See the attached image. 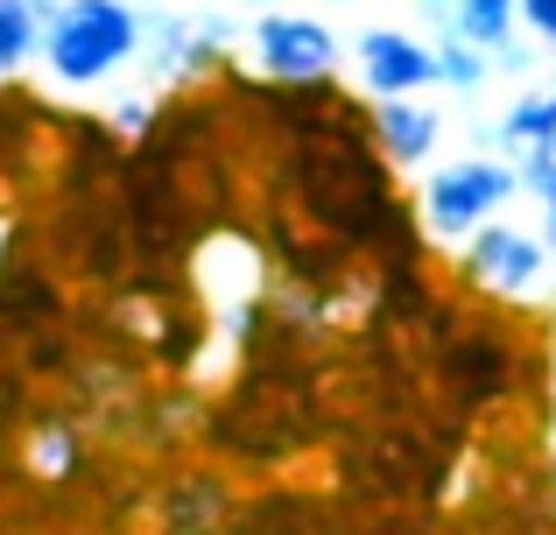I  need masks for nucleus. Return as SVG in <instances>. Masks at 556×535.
<instances>
[{
	"label": "nucleus",
	"instance_id": "obj_1",
	"mask_svg": "<svg viewBox=\"0 0 556 535\" xmlns=\"http://www.w3.org/2000/svg\"><path fill=\"white\" fill-rule=\"evenodd\" d=\"M141 42H149V14L135 0H64L42 28L36 64L56 92H99L127 64H141Z\"/></svg>",
	"mask_w": 556,
	"mask_h": 535
},
{
	"label": "nucleus",
	"instance_id": "obj_2",
	"mask_svg": "<svg viewBox=\"0 0 556 535\" xmlns=\"http://www.w3.org/2000/svg\"><path fill=\"white\" fill-rule=\"evenodd\" d=\"M521 198L515 163L507 155H451L444 169H422L416 219L437 247H465L472 233H486L493 219H507V205Z\"/></svg>",
	"mask_w": 556,
	"mask_h": 535
},
{
	"label": "nucleus",
	"instance_id": "obj_3",
	"mask_svg": "<svg viewBox=\"0 0 556 535\" xmlns=\"http://www.w3.org/2000/svg\"><path fill=\"white\" fill-rule=\"evenodd\" d=\"M247 56H254L261 78L275 85H317L345 64V36L317 14H296V8H275V14H254L247 22Z\"/></svg>",
	"mask_w": 556,
	"mask_h": 535
},
{
	"label": "nucleus",
	"instance_id": "obj_4",
	"mask_svg": "<svg viewBox=\"0 0 556 535\" xmlns=\"http://www.w3.org/2000/svg\"><path fill=\"white\" fill-rule=\"evenodd\" d=\"M458 268H465V282H472L479 296L529 303V296H543V282H549V247H543V233H529V226L493 219L486 233H472L458 247Z\"/></svg>",
	"mask_w": 556,
	"mask_h": 535
},
{
	"label": "nucleus",
	"instance_id": "obj_5",
	"mask_svg": "<svg viewBox=\"0 0 556 535\" xmlns=\"http://www.w3.org/2000/svg\"><path fill=\"white\" fill-rule=\"evenodd\" d=\"M240 36H247V28L232 22V14H204V22H190V14H149V42H141V64H149V78H155V85H177V78H190L198 64L226 56Z\"/></svg>",
	"mask_w": 556,
	"mask_h": 535
},
{
	"label": "nucleus",
	"instance_id": "obj_6",
	"mask_svg": "<svg viewBox=\"0 0 556 535\" xmlns=\"http://www.w3.org/2000/svg\"><path fill=\"white\" fill-rule=\"evenodd\" d=\"M353 71L367 99H416V92H430V42L394 22H374L353 36Z\"/></svg>",
	"mask_w": 556,
	"mask_h": 535
},
{
	"label": "nucleus",
	"instance_id": "obj_7",
	"mask_svg": "<svg viewBox=\"0 0 556 535\" xmlns=\"http://www.w3.org/2000/svg\"><path fill=\"white\" fill-rule=\"evenodd\" d=\"M374 141L394 169H430L444 141V106L437 99H374Z\"/></svg>",
	"mask_w": 556,
	"mask_h": 535
},
{
	"label": "nucleus",
	"instance_id": "obj_8",
	"mask_svg": "<svg viewBox=\"0 0 556 535\" xmlns=\"http://www.w3.org/2000/svg\"><path fill=\"white\" fill-rule=\"evenodd\" d=\"M493 149H501L507 163L529 155V149H556V85H529V92H521L493 127H479L472 155H493Z\"/></svg>",
	"mask_w": 556,
	"mask_h": 535
},
{
	"label": "nucleus",
	"instance_id": "obj_9",
	"mask_svg": "<svg viewBox=\"0 0 556 535\" xmlns=\"http://www.w3.org/2000/svg\"><path fill=\"white\" fill-rule=\"evenodd\" d=\"M64 0H0V85H14L22 71H36L42 28L56 22Z\"/></svg>",
	"mask_w": 556,
	"mask_h": 535
},
{
	"label": "nucleus",
	"instance_id": "obj_10",
	"mask_svg": "<svg viewBox=\"0 0 556 535\" xmlns=\"http://www.w3.org/2000/svg\"><path fill=\"white\" fill-rule=\"evenodd\" d=\"M437 22H444V36H458L479 56H493L507 36H521V0H451Z\"/></svg>",
	"mask_w": 556,
	"mask_h": 535
},
{
	"label": "nucleus",
	"instance_id": "obj_11",
	"mask_svg": "<svg viewBox=\"0 0 556 535\" xmlns=\"http://www.w3.org/2000/svg\"><path fill=\"white\" fill-rule=\"evenodd\" d=\"M430 85H437V92H451V99H479V92L493 85V64L472 50V42L437 36V42H430Z\"/></svg>",
	"mask_w": 556,
	"mask_h": 535
},
{
	"label": "nucleus",
	"instance_id": "obj_12",
	"mask_svg": "<svg viewBox=\"0 0 556 535\" xmlns=\"http://www.w3.org/2000/svg\"><path fill=\"white\" fill-rule=\"evenodd\" d=\"M515 183H521V198H535V205H556V149L515 155Z\"/></svg>",
	"mask_w": 556,
	"mask_h": 535
},
{
	"label": "nucleus",
	"instance_id": "obj_13",
	"mask_svg": "<svg viewBox=\"0 0 556 535\" xmlns=\"http://www.w3.org/2000/svg\"><path fill=\"white\" fill-rule=\"evenodd\" d=\"M155 120H163V99H155V92H127L121 106H113V135H127V141L149 135Z\"/></svg>",
	"mask_w": 556,
	"mask_h": 535
},
{
	"label": "nucleus",
	"instance_id": "obj_14",
	"mask_svg": "<svg viewBox=\"0 0 556 535\" xmlns=\"http://www.w3.org/2000/svg\"><path fill=\"white\" fill-rule=\"evenodd\" d=\"M535 56H543V50H535V36H507L501 50L486 56V64H493V78H501V71H507V78H529V71H535Z\"/></svg>",
	"mask_w": 556,
	"mask_h": 535
},
{
	"label": "nucleus",
	"instance_id": "obj_15",
	"mask_svg": "<svg viewBox=\"0 0 556 535\" xmlns=\"http://www.w3.org/2000/svg\"><path fill=\"white\" fill-rule=\"evenodd\" d=\"M521 36H535V42L556 50V0H521Z\"/></svg>",
	"mask_w": 556,
	"mask_h": 535
},
{
	"label": "nucleus",
	"instance_id": "obj_16",
	"mask_svg": "<svg viewBox=\"0 0 556 535\" xmlns=\"http://www.w3.org/2000/svg\"><path fill=\"white\" fill-rule=\"evenodd\" d=\"M36 466H42V472H64V466H71V437H64V430H42Z\"/></svg>",
	"mask_w": 556,
	"mask_h": 535
},
{
	"label": "nucleus",
	"instance_id": "obj_17",
	"mask_svg": "<svg viewBox=\"0 0 556 535\" xmlns=\"http://www.w3.org/2000/svg\"><path fill=\"white\" fill-rule=\"evenodd\" d=\"M543 247H549V268H556V205H543Z\"/></svg>",
	"mask_w": 556,
	"mask_h": 535
},
{
	"label": "nucleus",
	"instance_id": "obj_18",
	"mask_svg": "<svg viewBox=\"0 0 556 535\" xmlns=\"http://www.w3.org/2000/svg\"><path fill=\"white\" fill-rule=\"evenodd\" d=\"M416 8H430V14H444V8H451V0H416Z\"/></svg>",
	"mask_w": 556,
	"mask_h": 535
},
{
	"label": "nucleus",
	"instance_id": "obj_19",
	"mask_svg": "<svg viewBox=\"0 0 556 535\" xmlns=\"http://www.w3.org/2000/svg\"><path fill=\"white\" fill-rule=\"evenodd\" d=\"M135 8H149V0H135Z\"/></svg>",
	"mask_w": 556,
	"mask_h": 535
},
{
	"label": "nucleus",
	"instance_id": "obj_20",
	"mask_svg": "<svg viewBox=\"0 0 556 535\" xmlns=\"http://www.w3.org/2000/svg\"><path fill=\"white\" fill-rule=\"evenodd\" d=\"M204 8H212V0H204Z\"/></svg>",
	"mask_w": 556,
	"mask_h": 535
}]
</instances>
